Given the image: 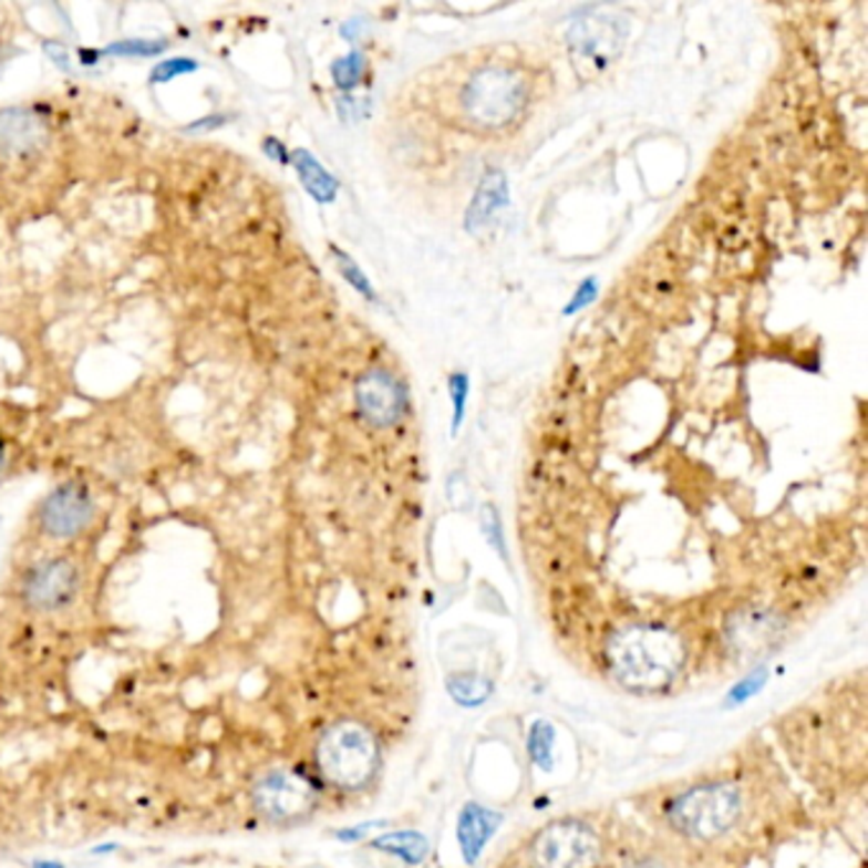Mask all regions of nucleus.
I'll return each instance as SVG.
<instances>
[{"label": "nucleus", "instance_id": "nucleus-21", "mask_svg": "<svg viewBox=\"0 0 868 868\" xmlns=\"http://www.w3.org/2000/svg\"><path fill=\"white\" fill-rule=\"evenodd\" d=\"M362 70H364L362 54H356V51H352V54H349V56L337 59L334 66H331V74H334L337 87L349 90V87H354L356 82H360Z\"/></svg>", "mask_w": 868, "mask_h": 868}, {"label": "nucleus", "instance_id": "nucleus-22", "mask_svg": "<svg viewBox=\"0 0 868 868\" xmlns=\"http://www.w3.org/2000/svg\"><path fill=\"white\" fill-rule=\"evenodd\" d=\"M482 535L487 538L489 546L507 560V546H505V535H502V520H499L497 509L492 505L482 509Z\"/></svg>", "mask_w": 868, "mask_h": 868}, {"label": "nucleus", "instance_id": "nucleus-18", "mask_svg": "<svg viewBox=\"0 0 868 868\" xmlns=\"http://www.w3.org/2000/svg\"><path fill=\"white\" fill-rule=\"evenodd\" d=\"M168 49L166 39H123L113 41L102 54L105 56H158Z\"/></svg>", "mask_w": 868, "mask_h": 868}, {"label": "nucleus", "instance_id": "nucleus-29", "mask_svg": "<svg viewBox=\"0 0 868 868\" xmlns=\"http://www.w3.org/2000/svg\"><path fill=\"white\" fill-rule=\"evenodd\" d=\"M378 825H385V823H364V825H360V828L342 830V833H339V838H342V840H356V838H364V836H368V830L378 828Z\"/></svg>", "mask_w": 868, "mask_h": 868}, {"label": "nucleus", "instance_id": "nucleus-6", "mask_svg": "<svg viewBox=\"0 0 868 868\" xmlns=\"http://www.w3.org/2000/svg\"><path fill=\"white\" fill-rule=\"evenodd\" d=\"M599 858V836L578 820L550 823L533 840V861L538 868H593Z\"/></svg>", "mask_w": 868, "mask_h": 868}, {"label": "nucleus", "instance_id": "nucleus-8", "mask_svg": "<svg viewBox=\"0 0 868 868\" xmlns=\"http://www.w3.org/2000/svg\"><path fill=\"white\" fill-rule=\"evenodd\" d=\"M80 591V571L72 560L51 558L39 564L23 581V599L39 611L70 607Z\"/></svg>", "mask_w": 868, "mask_h": 868}, {"label": "nucleus", "instance_id": "nucleus-14", "mask_svg": "<svg viewBox=\"0 0 868 868\" xmlns=\"http://www.w3.org/2000/svg\"><path fill=\"white\" fill-rule=\"evenodd\" d=\"M291 164H293V168H296V174L301 176L303 189L309 192L313 199L321 202V204L334 202L337 189H339L337 178L331 176V174L327 172V168H323V166L319 164V161L311 156L309 151H303V148L293 151V153H291Z\"/></svg>", "mask_w": 868, "mask_h": 868}, {"label": "nucleus", "instance_id": "nucleus-4", "mask_svg": "<svg viewBox=\"0 0 868 868\" xmlns=\"http://www.w3.org/2000/svg\"><path fill=\"white\" fill-rule=\"evenodd\" d=\"M527 102V82L509 66H484L462 92V107L469 123L495 131L513 123Z\"/></svg>", "mask_w": 868, "mask_h": 868}, {"label": "nucleus", "instance_id": "nucleus-27", "mask_svg": "<svg viewBox=\"0 0 868 868\" xmlns=\"http://www.w3.org/2000/svg\"><path fill=\"white\" fill-rule=\"evenodd\" d=\"M229 121L227 115H209V117H202V121L186 125L184 131L186 133H204V131H217V127H223Z\"/></svg>", "mask_w": 868, "mask_h": 868}, {"label": "nucleus", "instance_id": "nucleus-25", "mask_svg": "<svg viewBox=\"0 0 868 868\" xmlns=\"http://www.w3.org/2000/svg\"><path fill=\"white\" fill-rule=\"evenodd\" d=\"M44 54L62 72H72V59H70V51L64 49V44H56V41H44Z\"/></svg>", "mask_w": 868, "mask_h": 868}, {"label": "nucleus", "instance_id": "nucleus-5", "mask_svg": "<svg viewBox=\"0 0 868 868\" xmlns=\"http://www.w3.org/2000/svg\"><path fill=\"white\" fill-rule=\"evenodd\" d=\"M629 23L614 11H591L574 21L568 31V54L583 80H596L617 64L627 44Z\"/></svg>", "mask_w": 868, "mask_h": 868}, {"label": "nucleus", "instance_id": "nucleus-23", "mask_svg": "<svg viewBox=\"0 0 868 868\" xmlns=\"http://www.w3.org/2000/svg\"><path fill=\"white\" fill-rule=\"evenodd\" d=\"M334 255H337V260H339V270H342V273H344V278L349 280V283H352L360 293H364L368 298H372V288H370V283H368V278H364V276L360 273V268H356L354 262L349 260L344 252H337V250H334Z\"/></svg>", "mask_w": 868, "mask_h": 868}, {"label": "nucleus", "instance_id": "nucleus-30", "mask_svg": "<svg viewBox=\"0 0 868 868\" xmlns=\"http://www.w3.org/2000/svg\"><path fill=\"white\" fill-rule=\"evenodd\" d=\"M100 56H102V51L82 49V51H80V64H84V66H95V64L100 62Z\"/></svg>", "mask_w": 868, "mask_h": 868}, {"label": "nucleus", "instance_id": "nucleus-24", "mask_svg": "<svg viewBox=\"0 0 868 868\" xmlns=\"http://www.w3.org/2000/svg\"><path fill=\"white\" fill-rule=\"evenodd\" d=\"M451 393H454V431L464 418V403H466V378L464 374H454L451 378Z\"/></svg>", "mask_w": 868, "mask_h": 868}, {"label": "nucleus", "instance_id": "nucleus-3", "mask_svg": "<svg viewBox=\"0 0 868 868\" xmlns=\"http://www.w3.org/2000/svg\"><path fill=\"white\" fill-rule=\"evenodd\" d=\"M742 793L728 782L698 785L678 795L668 807V823L695 840H713L742 818Z\"/></svg>", "mask_w": 868, "mask_h": 868}, {"label": "nucleus", "instance_id": "nucleus-9", "mask_svg": "<svg viewBox=\"0 0 868 868\" xmlns=\"http://www.w3.org/2000/svg\"><path fill=\"white\" fill-rule=\"evenodd\" d=\"M95 517V502L84 484L66 482L41 505V527L51 538H74Z\"/></svg>", "mask_w": 868, "mask_h": 868}, {"label": "nucleus", "instance_id": "nucleus-32", "mask_svg": "<svg viewBox=\"0 0 868 868\" xmlns=\"http://www.w3.org/2000/svg\"><path fill=\"white\" fill-rule=\"evenodd\" d=\"M3 464H6V451L0 446V469H3Z\"/></svg>", "mask_w": 868, "mask_h": 868}, {"label": "nucleus", "instance_id": "nucleus-20", "mask_svg": "<svg viewBox=\"0 0 868 868\" xmlns=\"http://www.w3.org/2000/svg\"><path fill=\"white\" fill-rule=\"evenodd\" d=\"M764 685H767V670L756 668L754 672H748L746 678H742L734 688H731V693L726 698V705H731V709H734V705H742L746 701H752L754 695L762 693Z\"/></svg>", "mask_w": 868, "mask_h": 868}, {"label": "nucleus", "instance_id": "nucleus-11", "mask_svg": "<svg viewBox=\"0 0 868 868\" xmlns=\"http://www.w3.org/2000/svg\"><path fill=\"white\" fill-rule=\"evenodd\" d=\"M49 125L37 110L6 107L0 110V151L8 156H31L46 146Z\"/></svg>", "mask_w": 868, "mask_h": 868}, {"label": "nucleus", "instance_id": "nucleus-7", "mask_svg": "<svg viewBox=\"0 0 868 868\" xmlns=\"http://www.w3.org/2000/svg\"><path fill=\"white\" fill-rule=\"evenodd\" d=\"M258 810L270 820L291 823L301 820L313 810L317 805V793H313L311 782L301 777V774L276 769L262 777L255 785L252 793Z\"/></svg>", "mask_w": 868, "mask_h": 868}, {"label": "nucleus", "instance_id": "nucleus-12", "mask_svg": "<svg viewBox=\"0 0 868 868\" xmlns=\"http://www.w3.org/2000/svg\"><path fill=\"white\" fill-rule=\"evenodd\" d=\"M499 825H502L499 813L476 803L464 805L462 815H458L456 838H458V850H462L466 864L474 866L479 861V856L484 854V848H487Z\"/></svg>", "mask_w": 868, "mask_h": 868}, {"label": "nucleus", "instance_id": "nucleus-2", "mask_svg": "<svg viewBox=\"0 0 868 868\" xmlns=\"http://www.w3.org/2000/svg\"><path fill=\"white\" fill-rule=\"evenodd\" d=\"M317 764L323 779L342 789L364 787L380 764V746L368 726L356 721L334 723L319 738Z\"/></svg>", "mask_w": 868, "mask_h": 868}, {"label": "nucleus", "instance_id": "nucleus-26", "mask_svg": "<svg viewBox=\"0 0 868 868\" xmlns=\"http://www.w3.org/2000/svg\"><path fill=\"white\" fill-rule=\"evenodd\" d=\"M262 151H266L268 158L278 161V164H283V166L291 164V153L286 151V146L278 138H266V141H262Z\"/></svg>", "mask_w": 868, "mask_h": 868}, {"label": "nucleus", "instance_id": "nucleus-15", "mask_svg": "<svg viewBox=\"0 0 868 868\" xmlns=\"http://www.w3.org/2000/svg\"><path fill=\"white\" fill-rule=\"evenodd\" d=\"M446 691L451 695V701L462 709H479L495 693V683L489 678L479 675V672L464 670V672H451L446 678Z\"/></svg>", "mask_w": 868, "mask_h": 868}, {"label": "nucleus", "instance_id": "nucleus-17", "mask_svg": "<svg viewBox=\"0 0 868 868\" xmlns=\"http://www.w3.org/2000/svg\"><path fill=\"white\" fill-rule=\"evenodd\" d=\"M527 752L540 769L552 767V752H556V728L548 721H535L527 731Z\"/></svg>", "mask_w": 868, "mask_h": 868}, {"label": "nucleus", "instance_id": "nucleus-19", "mask_svg": "<svg viewBox=\"0 0 868 868\" xmlns=\"http://www.w3.org/2000/svg\"><path fill=\"white\" fill-rule=\"evenodd\" d=\"M197 70H199L197 59H189V56L166 59V62H158L156 66H153L151 84H168V82H174L176 76L192 74V72H197Z\"/></svg>", "mask_w": 868, "mask_h": 868}, {"label": "nucleus", "instance_id": "nucleus-13", "mask_svg": "<svg viewBox=\"0 0 868 868\" xmlns=\"http://www.w3.org/2000/svg\"><path fill=\"white\" fill-rule=\"evenodd\" d=\"M505 204H507V178L499 168H489L482 178V186L472 202L469 215H466V225H469V229H479L484 225H489V219L495 217Z\"/></svg>", "mask_w": 868, "mask_h": 868}, {"label": "nucleus", "instance_id": "nucleus-10", "mask_svg": "<svg viewBox=\"0 0 868 868\" xmlns=\"http://www.w3.org/2000/svg\"><path fill=\"white\" fill-rule=\"evenodd\" d=\"M354 397L362 418L378 425V428H388V425L397 423L405 413V390L385 370L364 372L360 382H356Z\"/></svg>", "mask_w": 868, "mask_h": 868}, {"label": "nucleus", "instance_id": "nucleus-28", "mask_svg": "<svg viewBox=\"0 0 868 868\" xmlns=\"http://www.w3.org/2000/svg\"><path fill=\"white\" fill-rule=\"evenodd\" d=\"M593 293H596L593 280H586V283H583L581 288H578V293H576V298L571 301V306H568V313H574V311L581 309V306L589 303L591 298H593Z\"/></svg>", "mask_w": 868, "mask_h": 868}, {"label": "nucleus", "instance_id": "nucleus-31", "mask_svg": "<svg viewBox=\"0 0 868 868\" xmlns=\"http://www.w3.org/2000/svg\"><path fill=\"white\" fill-rule=\"evenodd\" d=\"M624 868H665L660 861H654V858H640V861H632L627 864Z\"/></svg>", "mask_w": 868, "mask_h": 868}, {"label": "nucleus", "instance_id": "nucleus-16", "mask_svg": "<svg viewBox=\"0 0 868 868\" xmlns=\"http://www.w3.org/2000/svg\"><path fill=\"white\" fill-rule=\"evenodd\" d=\"M382 854H390L400 858V861H405L407 866H418L425 861V856H428V838L423 836L418 830H395V833H388V836H380L378 840L372 844Z\"/></svg>", "mask_w": 868, "mask_h": 868}, {"label": "nucleus", "instance_id": "nucleus-1", "mask_svg": "<svg viewBox=\"0 0 868 868\" xmlns=\"http://www.w3.org/2000/svg\"><path fill=\"white\" fill-rule=\"evenodd\" d=\"M607 662L617 683L637 693H654L680 675L685 644L668 627L634 624L611 637Z\"/></svg>", "mask_w": 868, "mask_h": 868}]
</instances>
